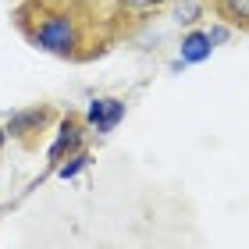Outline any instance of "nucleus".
I'll list each match as a JSON object with an SVG mask.
<instances>
[{
	"label": "nucleus",
	"instance_id": "obj_8",
	"mask_svg": "<svg viewBox=\"0 0 249 249\" xmlns=\"http://www.w3.org/2000/svg\"><path fill=\"white\" fill-rule=\"evenodd\" d=\"M207 15V7H203V0H175V21L178 25H196V21Z\"/></svg>",
	"mask_w": 249,
	"mask_h": 249
},
{
	"label": "nucleus",
	"instance_id": "obj_9",
	"mask_svg": "<svg viewBox=\"0 0 249 249\" xmlns=\"http://www.w3.org/2000/svg\"><path fill=\"white\" fill-rule=\"evenodd\" d=\"M4 146H7V132H4V121H0V157H4Z\"/></svg>",
	"mask_w": 249,
	"mask_h": 249
},
{
	"label": "nucleus",
	"instance_id": "obj_3",
	"mask_svg": "<svg viewBox=\"0 0 249 249\" xmlns=\"http://www.w3.org/2000/svg\"><path fill=\"white\" fill-rule=\"evenodd\" d=\"M4 121V132L11 142H18L21 150H36L39 139L47 135L53 124L61 121V110L53 104H32V107H21V110H11V114L0 118Z\"/></svg>",
	"mask_w": 249,
	"mask_h": 249
},
{
	"label": "nucleus",
	"instance_id": "obj_1",
	"mask_svg": "<svg viewBox=\"0 0 249 249\" xmlns=\"http://www.w3.org/2000/svg\"><path fill=\"white\" fill-rule=\"evenodd\" d=\"M11 25L29 47L68 64H89L118 47L89 0H18Z\"/></svg>",
	"mask_w": 249,
	"mask_h": 249
},
{
	"label": "nucleus",
	"instance_id": "obj_2",
	"mask_svg": "<svg viewBox=\"0 0 249 249\" xmlns=\"http://www.w3.org/2000/svg\"><path fill=\"white\" fill-rule=\"evenodd\" d=\"M171 4L175 0H89V7L100 15V21L110 29V36L118 43L132 39L153 18H160Z\"/></svg>",
	"mask_w": 249,
	"mask_h": 249
},
{
	"label": "nucleus",
	"instance_id": "obj_7",
	"mask_svg": "<svg viewBox=\"0 0 249 249\" xmlns=\"http://www.w3.org/2000/svg\"><path fill=\"white\" fill-rule=\"evenodd\" d=\"M89 164H93V153H89V150H78V153H71V157H68V160L57 167V178H64V182H75V178L82 175Z\"/></svg>",
	"mask_w": 249,
	"mask_h": 249
},
{
	"label": "nucleus",
	"instance_id": "obj_5",
	"mask_svg": "<svg viewBox=\"0 0 249 249\" xmlns=\"http://www.w3.org/2000/svg\"><path fill=\"white\" fill-rule=\"evenodd\" d=\"M124 114H128V104H124L121 96H96L93 104L86 107L82 118H86V124H89V132L110 135V132L124 121Z\"/></svg>",
	"mask_w": 249,
	"mask_h": 249
},
{
	"label": "nucleus",
	"instance_id": "obj_4",
	"mask_svg": "<svg viewBox=\"0 0 249 249\" xmlns=\"http://www.w3.org/2000/svg\"><path fill=\"white\" fill-rule=\"evenodd\" d=\"M86 135H89L86 118L78 114V110H64L61 121H57V132H53V142L47 150V167H50V171H57L71 153L86 150Z\"/></svg>",
	"mask_w": 249,
	"mask_h": 249
},
{
	"label": "nucleus",
	"instance_id": "obj_6",
	"mask_svg": "<svg viewBox=\"0 0 249 249\" xmlns=\"http://www.w3.org/2000/svg\"><path fill=\"white\" fill-rule=\"evenodd\" d=\"M213 50H217V47L210 43V32L196 29V25H192L182 36V43H178V57H182V64H203V61H210Z\"/></svg>",
	"mask_w": 249,
	"mask_h": 249
}]
</instances>
